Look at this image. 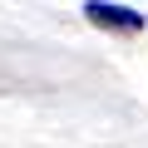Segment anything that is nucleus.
I'll return each mask as SVG.
<instances>
[{"instance_id": "obj_1", "label": "nucleus", "mask_w": 148, "mask_h": 148, "mask_svg": "<svg viewBox=\"0 0 148 148\" xmlns=\"http://www.w3.org/2000/svg\"><path fill=\"white\" fill-rule=\"evenodd\" d=\"M84 20L109 30V35H138L148 30V15L133 10V5H119V0H84Z\"/></svg>"}]
</instances>
